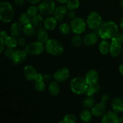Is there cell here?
Here are the masks:
<instances>
[{"label": "cell", "instance_id": "cell-19", "mask_svg": "<svg viewBox=\"0 0 123 123\" xmlns=\"http://www.w3.org/2000/svg\"><path fill=\"white\" fill-rule=\"evenodd\" d=\"M21 25V24L18 22H15L12 24L10 31V34L12 36L16 37V38H18L20 36L23 28H22Z\"/></svg>", "mask_w": 123, "mask_h": 123}, {"label": "cell", "instance_id": "cell-27", "mask_svg": "<svg viewBox=\"0 0 123 123\" xmlns=\"http://www.w3.org/2000/svg\"><path fill=\"white\" fill-rule=\"evenodd\" d=\"M100 90V85L98 83L92 85H88L87 90L85 92V94L87 97H92L96 93L98 92Z\"/></svg>", "mask_w": 123, "mask_h": 123}, {"label": "cell", "instance_id": "cell-38", "mask_svg": "<svg viewBox=\"0 0 123 123\" xmlns=\"http://www.w3.org/2000/svg\"><path fill=\"white\" fill-rule=\"evenodd\" d=\"M66 16L68 19H71V20L76 18V12H74V10H69V12L67 13Z\"/></svg>", "mask_w": 123, "mask_h": 123}, {"label": "cell", "instance_id": "cell-3", "mask_svg": "<svg viewBox=\"0 0 123 123\" xmlns=\"http://www.w3.org/2000/svg\"><path fill=\"white\" fill-rule=\"evenodd\" d=\"M88 85L86 83L85 78L81 77H76L71 80L70 88L73 93L76 94H82L85 93L87 90Z\"/></svg>", "mask_w": 123, "mask_h": 123}, {"label": "cell", "instance_id": "cell-14", "mask_svg": "<svg viewBox=\"0 0 123 123\" xmlns=\"http://www.w3.org/2000/svg\"><path fill=\"white\" fill-rule=\"evenodd\" d=\"M99 76L96 70H90L85 74V79L88 85H92L97 84Z\"/></svg>", "mask_w": 123, "mask_h": 123}, {"label": "cell", "instance_id": "cell-9", "mask_svg": "<svg viewBox=\"0 0 123 123\" xmlns=\"http://www.w3.org/2000/svg\"><path fill=\"white\" fill-rule=\"evenodd\" d=\"M28 53L25 50L17 49L14 50L13 56L11 58V61L14 65H18L25 61L27 58Z\"/></svg>", "mask_w": 123, "mask_h": 123}, {"label": "cell", "instance_id": "cell-4", "mask_svg": "<svg viewBox=\"0 0 123 123\" xmlns=\"http://www.w3.org/2000/svg\"><path fill=\"white\" fill-rule=\"evenodd\" d=\"M45 50L48 54L58 56L63 54L64 48L62 43L56 39H49L45 43Z\"/></svg>", "mask_w": 123, "mask_h": 123}, {"label": "cell", "instance_id": "cell-43", "mask_svg": "<svg viewBox=\"0 0 123 123\" xmlns=\"http://www.w3.org/2000/svg\"><path fill=\"white\" fill-rule=\"evenodd\" d=\"M43 76H44V81H50L54 78V75L52 76L50 74H45Z\"/></svg>", "mask_w": 123, "mask_h": 123}, {"label": "cell", "instance_id": "cell-1", "mask_svg": "<svg viewBox=\"0 0 123 123\" xmlns=\"http://www.w3.org/2000/svg\"><path fill=\"white\" fill-rule=\"evenodd\" d=\"M118 26L115 22L107 21L101 24L97 33L102 39H112L118 33Z\"/></svg>", "mask_w": 123, "mask_h": 123}, {"label": "cell", "instance_id": "cell-50", "mask_svg": "<svg viewBox=\"0 0 123 123\" xmlns=\"http://www.w3.org/2000/svg\"><path fill=\"white\" fill-rule=\"evenodd\" d=\"M121 123H123V115L121 118Z\"/></svg>", "mask_w": 123, "mask_h": 123}, {"label": "cell", "instance_id": "cell-32", "mask_svg": "<svg viewBox=\"0 0 123 123\" xmlns=\"http://www.w3.org/2000/svg\"><path fill=\"white\" fill-rule=\"evenodd\" d=\"M19 20L21 25L24 26L31 23V17L26 13H22L19 16Z\"/></svg>", "mask_w": 123, "mask_h": 123}, {"label": "cell", "instance_id": "cell-51", "mask_svg": "<svg viewBox=\"0 0 123 123\" xmlns=\"http://www.w3.org/2000/svg\"><path fill=\"white\" fill-rule=\"evenodd\" d=\"M121 4L123 7V0H121Z\"/></svg>", "mask_w": 123, "mask_h": 123}, {"label": "cell", "instance_id": "cell-35", "mask_svg": "<svg viewBox=\"0 0 123 123\" xmlns=\"http://www.w3.org/2000/svg\"><path fill=\"white\" fill-rule=\"evenodd\" d=\"M64 123H75L77 121V118L74 114H66L62 119Z\"/></svg>", "mask_w": 123, "mask_h": 123}, {"label": "cell", "instance_id": "cell-29", "mask_svg": "<svg viewBox=\"0 0 123 123\" xmlns=\"http://www.w3.org/2000/svg\"><path fill=\"white\" fill-rule=\"evenodd\" d=\"M71 30H72V28H71L70 25H68L67 23H62L59 26V31L63 35L69 34Z\"/></svg>", "mask_w": 123, "mask_h": 123}, {"label": "cell", "instance_id": "cell-28", "mask_svg": "<svg viewBox=\"0 0 123 123\" xmlns=\"http://www.w3.org/2000/svg\"><path fill=\"white\" fill-rule=\"evenodd\" d=\"M92 115H92L91 112L87 110V109H85L80 113V118L83 122L88 123L92 119Z\"/></svg>", "mask_w": 123, "mask_h": 123}, {"label": "cell", "instance_id": "cell-52", "mask_svg": "<svg viewBox=\"0 0 123 123\" xmlns=\"http://www.w3.org/2000/svg\"><path fill=\"white\" fill-rule=\"evenodd\" d=\"M50 1H54V0H50Z\"/></svg>", "mask_w": 123, "mask_h": 123}, {"label": "cell", "instance_id": "cell-18", "mask_svg": "<svg viewBox=\"0 0 123 123\" xmlns=\"http://www.w3.org/2000/svg\"><path fill=\"white\" fill-rule=\"evenodd\" d=\"M57 25V20L54 16H49L44 20L43 26L45 29L49 31L54 30Z\"/></svg>", "mask_w": 123, "mask_h": 123}, {"label": "cell", "instance_id": "cell-34", "mask_svg": "<svg viewBox=\"0 0 123 123\" xmlns=\"http://www.w3.org/2000/svg\"><path fill=\"white\" fill-rule=\"evenodd\" d=\"M72 43L75 48H79L83 43V39L79 34H76L73 37L72 40Z\"/></svg>", "mask_w": 123, "mask_h": 123}, {"label": "cell", "instance_id": "cell-23", "mask_svg": "<svg viewBox=\"0 0 123 123\" xmlns=\"http://www.w3.org/2000/svg\"><path fill=\"white\" fill-rule=\"evenodd\" d=\"M22 32L27 37H32L36 33L35 27L30 23L26 25H24L22 28Z\"/></svg>", "mask_w": 123, "mask_h": 123}, {"label": "cell", "instance_id": "cell-48", "mask_svg": "<svg viewBox=\"0 0 123 123\" xmlns=\"http://www.w3.org/2000/svg\"><path fill=\"white\" fill-rule=\"evenodd\" d=\"M56 1H58V2L61 4H65V3H67L69 0H56Z\"/></svg>", "mask_w": 123, "mask_h": 123}, {"label": "cell", "instance_id": "cell-5", "mask_svg": "<svg viewBox=\"0 0 123 123\" xmlns=\"http://www.w3.org/2000/svg\"><path fill=\"white\" fill-rule=\"evenodd\" d=\"M72 31L76 34H81L84 33L86 28V23L80 18H75L72 19L70 22Z\"/></svg>", "mask_w": 123, "mask_h": 123}, {"label": "cell", "instance_id": "cell-20", "mask_svg": "<svg viewBox=\"0 0 123 123\" xmlns=\"http://www.w3.org/2000/svg\"><path fill=\"white\" fill-rule=\"evenodd\" d=\"M37 38L39 42L45 43L49 40V34L44 28H39L36 31Z\"/></svg>", "mask_w": 123, "mask_h": 123}, {"label": "cell", "instance_id": "cell-36", "mask_svg": "<svg viewBox=\"0 0 123 123\" xmlns=\"http://www.w3.org/2000/svg\"><path fill=\"white\" fill-rule=\"evenodd\" d=\"M38 12V7H37L36 6H35L34 5H32V6H30L26 10V13L30 16V17H33L35 15L37 14Z\"/></svg>", "mask_w": 123, "mask_h": 123}, {"label": "cell", "instance_id": "cell-10", "mask_svg": "<svg viewBox=\"0 0 123 123\" xmlns=\"http://www.w3.org/2000/svg\"><path fill=\"white\" fill-rule=\"evenodd\" d=\"M70 70L67 67H62L57 70L54 74V79L58 82H64L69 78Z\"/></svg>", "mask_w": 123, "mask_h": 123}, {"label": "cell", "instance_id": "cell-7", "mask_svg": "<svg viewBox=\"0 0 123 123\" xmlns=\"http://www.w3.org/2000/svg\"><path fill=\"white\" fill-rule=\"evenodd\" d=\"M55 4L54 1L44 0L38 6V12L43 16H49L54 13L55 9Z\"/></svg>", "mask_w": 123, "mask_h": 123}, {"label": "cell", "instance_id": "cell-31", "mask_svg": "<svg viewBox=\"0 0 123 123\" xmlns=\"http://www.w3.org/2000/svg\"><path fill=\"white\" fill-rule=\"evenodd\" d=\"M82 105L84 108L86 109L92 108L95 105V100L92 97H87L83 100Z\"/></svg>", "mask_w": 123, "mask_h": 123}, {"label": "cell", "instance_id": "cell-39", "mask_svg": "<svg viewBox=\"0 0 123 123\" xmlns=\"http://www.w3.org/2000/svg\"><path fill=\"white\" fill-rule=\"evenodd\" d=\"M18 43L19 46L22 48V47H24L26 45V40L23 37H20L18 39Z\"/></svg>", "mask_w": 123, "mask_h": 123}, {"label": "cell", "instance_id": "cell-44", "mask_svg": "<svg viewBox=\"0 0 123 123\" xmlns=\"http://www.w3.org/2000/svg\"><path fill=\"white\" fill-rule=\"evenodd\" d=\"M8 34L6 32V31L5 30H2V31H1V34H0V37L3 38L4 40L6 39L7 37H8Z\"/></svg>", "mask_w": 123, "mask_h": 123}, {"label": "cell", "instance_id": "cell-24", "mask_svg": "<svg viewBox=\"0 0 123 123\" xmlns=\"http://www.w3.org/2000/svg\"><path fill=\"white\" fill-rule=\"evenodd\" d=\"M60 86L59 84H58L57 81L56 82H52L49 85L48 87V90L49 92L52 96H56L59 94L60 92Z\"/></svg>", "mask_w": 123, "mask_h": 123}, {"label": "cell", "instance_id": "cell-17", "mask_svg": "<svg viewBox=\"0 0 123 123\" xmlns=\"http://www.w3.org/2000/svg\"><path fill=\"white\" fill-rule=\"evenodd\" d=\"M98 41V36L96 33H89L84 36L83 38V43L85 46H92L96 44Z\"/></svg>", "mask_w": 123, "mask_h": 123}, {"label": "cell", "instance_id": "cell-2", "mask_svg": "<svg viewBox=\"0 0 123 123\" xmlns=\"http://www.w3.org/2000/svg\"><path fill=\"white\" fill-rule=\"evenodd\" d=\"M14 17V8L10 3L6 1L0 2V19L4 23L12 22Z\"/></svg>", "mask_w": 123, "mask_h": 123}, {"label": "cell", "instance_id": "cell-6", "mask_svg": "<svg viewBox=\"0 0 123 123\" xmlns=\"http://www.w3.org/2000/svg\"><path fill=\"white\" fill-rule=\"evenodd\" d=\"M86 24L91 30L98 29L102 24V17L97 12H91L87 16Z\"/></svg>", "mask_w": 123, "mask_h": 123}, {"label": "cell", "instance_id": "cell-42", "mask_svg": "<svg viewBox=\"0 0 123 123\" xmlns=\"http://www.w3.org/2000/svg\"><path fill=\"white\" fill-rule=\"evenodd\" d=\"M25 1V0H14V4L17 7H20L24 4Z\"/></svg>", "mask_w": 123, "mask_h": 123}, {"label": "cell", "instance_id": "cell-25", "mask_svg": "<svg viewBox=\"0 0 123 123\" xmlns=\"http://www.w3.org/2000/svg\"><path fill=\"white\" fill-rule=\"evenodd\" d=\"M110 49V44L106 40H103L98 45V50L103 55H106L109 52Z\"/></svg>", "mask_w": 123, "mask_h": 123}, {"label": "cell", "instance_id": "cell-45", "mask_svg": "<svg viewBox=\"0 0 123 123\" xmlns=\"http://www.w3.org/2000/svg\"><path fill=\"white\" fill-rule=\"evenodd\" d=\"M0 39H1V50H0V53H2L4 51V49L5 47V42L4 40L2 38L0 37Z\"/></svg>", "mask_w": 123, "mask_h": 123}, {"label": "cell", "instance_id": "cell-30", "mask_svg": "<svg viewBox=\"0 0 123 123\" xmlns=\"http://www.w3.org/2000/svg\"><path fill=\"white\" fill-rule=\"evenodd\" d=\"M79 6L80 2L79 0H69L67 2L66 7L68 10H75L79 8Z\"/></svg>", "mask_w": 123, "mask_h": 123}, {"label": "cell", "instance_id": "cell-8", "mask_svg": "<svg viewBox=\"0 0 123 123\" xmlns=\"http://www.w3.org/2000/svg\"><path fill=\"white\" fill-rule=\"evenodd\" d=\"M45 46L42 42H34L30 43L25 48V50L29 55H40L44 51Z\"/></svg>", "mask_w": 123, "mask_h": 123}, {"label": "cell", "instance_id": "cell-21", "mask_svg": "<svg viewBox=\"0 0 123 123\" xmlns=\"http://www.w3.org/2000/svg\"><path fill=\"white\" fill-rule=\"evenodd\" d=\"M112 108L114 112L121 113L123 111V100L120 97H115L112 102Z\"/></svg>", "mask_w": 123, "mask_h": 123}, {"label": "cell", "instance_id": "cell-53", "mask_svg": "<svg viewBox=\"0 0 123 123\" xmlns=\"http://www.w3.org/2000/svg\"></svg>", "mask_w": 123, "mask_h": 123}, {"label": "cell", "instance_id": "cell-47", "mask_svg": "<svg viewBox=\"0 0 123 123\" xmlns=\"http://www.w3.org/2000/svg\"><path fill=\"white\" fill-rule=\"evenodd\" d=\"M119 71H120V73L123 75V64L119 66Z\"/></svg>", "mask_w": 123, "mask_h": 123}, {"label": "cell", "instance_id": "cell-33", "mask_svg": "<svg viewBox=\"0 0 123 123\" xmlns=\"http://www.w3.org/2000/svg\"><path fill=\"white\" fill-rule=\"evenodd\" d=\"M34 88L38 92H43L46 88L44 80H34Z\"/></svg>", "mask_w": 123, "mask_h": 123}, {"label": "cell", "instance_id": "cell-26", "mask_svg": "<svg viewBox=\"0 0 123 123\" xmlns=\"http://www.w3.org/2000/svg\"><path fill=\"white\" fill-rule=\"evenodd\" d=\"M5 44L7 48H12V49H14L17 47L18 45V40L16 38L13 36H8L6 39L4 40Z\"/></svg>", "mask_w": 123, "mask_h": 123}, {"label": "cell", "instance_id": "cell-16", "mask_svg": "<svg viewBox=\"0 0 123 123\" xmlns=\"http://www.w3.org/2000/svg\"><path fill=\"white\" fill-rule=\"evenodd\" d=\"M67 8L66 6H60L58 7L55 8L53 16L54 18L56 19L57 21H61L62 20L65 16L67 14Z\"/></svg>", "mask_w": 123, "mask_h": 123}, {"label": "cell", "instance_id": "cell-22", "mask_svg": "<svg viewBox=\"0 0 123 123\" xmlns=\"http://www.w3.org/2000/svg\"><path fill=\"white\" fill-rule=\"evenodd\" d=\"M31 24L35 28H40L44 24V19H43L42 14H37L34 16L32 17L31 19Z\"/></svg>", "mask_w": 123, "mask_h": 123}, {"label": "cell", "instance_id": "cell-12", "mask_svg": "<svg viewBox=\"0 0 123 123\" xmlns=\"http://www.w3.org/2000/svg\"><path fill=\"white\" fill-rule=\"evenodd\" d=\"M122 50L121 43L118 42L115 37L111 39V43L110 44L109 54L112 57H117L120 55Z\"/></svg>", "mask_w": 123, "mask_h": 123}, {"label": "cell", "instance_id": "cell-40", "mask_svg": "<svg viewBox=\"0 0 123 123\" xmlns=\"http://www.w3.org/2000/svg\"><path fill=\"white\" fill-rule=\"evenodd\" d=\"M109 95L107 94H104L102 96L101 102L105 103V104H106V103L108 102V101H109Z\"/></svg>", "mask_w": 123, "mask_h": 123}, {"label": "cell", "instance_id": "cell-41", "mask_svg": "<svg viewBox=\"0 0 123 123\" xmlns=\"http://www.w3.org/2000/svg\"><path fill=\"white\" fill-rule=\"evenodd\" d=\"M115 38L120 43H121V44L123 43V33H118L116 35V36L115 37Z\"/></svg>", "mask_w": 123, "mask_h": 123}, {"label": "cell", "instance_id": "cell-46", "mask_svg": "<svg viewBox=\"0 0 123 123\" xmlns=\"http://www.w3.org/2000/svg\"><path fill=\"white\" fill-rule=\"evenodd\" d=\"M26 1H27L29 3L31 4V5H36L37 4L39 3L40 1L41 0H26Z\"/></svg>", "mask_w": 123, "mask_h": 123}, {"label": "cell", "instance_id": "cell-37", "mask_svg": "<svg viewBox=\"0 0 123 123\" xmlns=\"http://www.w3.org/2000/svg\"><path fill=\"white\" fill-rule=\"evenodd\" d=\"M14 50H13V49L12 48H8L6 49V50H4V55L6 57L8 58L11 59V58L13 56V54L14 53Z\"/></svg>", "mask_w": 123, "mask_h": 123}, {"label": "cell", "instance_id": "cell-49", "mask_svg": "<svg viewBox=\"0 0 123 123\" xmlns=\"http://www.w3.org/2000/svg\"><path fill=\"white\" fill-rule=\"evenodd\" d=\"M120 28L122 30H123V18H122L121 20V22H120Z\"/></svg>", "mask_w": 123, "mask_h": 123}, {"label": "cell", "instance_id": "cell-13", "mask_svg": "<svg viewBox=\"0 0 123 123\" xmlns=\"http://www.w3.org/2000/svg\"><path fill=\"white\" fill-rule=\"evenodd\" d=\"M24 74L28 80H35L38 73L36 68L31 65H27L24 68Z\"/></svg>", "mask_w": 123, "mask_h": 123}, {"label": "cell", "instance_id": "cell-11", "mask_svg": "<svg viewBox=\"0 0 123 123\" xmlns=\"http://www.w3.org/2000/svg\"><path fill=\"white\" fill-rule=\"evenodd\" d=\"M102 123H121V118H119L117 113L113 111H108L103 115L102 120Z\"/></svg>", "mask_w": 123, "mask_h": 123}, {"label": "cell", "instance_id": "cell-15", "mask_svg": "<svg viewBox=\"0 0 123 123\" xmlns=\"http://www.w3.org/2000/svg\"><path fill=\"white\" fill-rule=\"evenodd\" d=\"M106 110V106L105 103L100 102V103L94 105L93 107L91 108V112L92 115L95 117H101L105 114Z\"/></svg>", "mask_w": 123, "mask_h": 123}]
</instances>
